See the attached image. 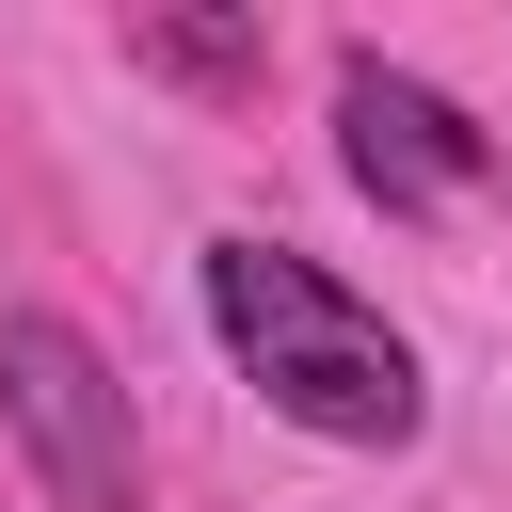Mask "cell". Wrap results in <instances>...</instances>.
I'll list each match as a JSON object with an SVG mask.
<instances>
[{"label": "cell", "mask_w": 512, "mask_h": 512, "mask_svg": "<svg viewBox=\"0 0 512 512\" xmlns=\"http://www.w3.org/2000/svg\"><path fill=\"white\" fill-rule=\"evenodd\" d=\"M208 320H224V352L256 368V400H272L288 432H320V448H416L432 384H416L400 320L352 304L320 256H288V240H208Z\"/></svg>", "instance_id": "obj_1"}, {"label": "cell", "mask_w": 512, "mask_h": 512, "mask_svg": "<svg viewBox=\"0 0 512 512\" xmlns=\"http://www.w3.org/2000/svg\"><path fill=\"white\" fill-rule=\"evenodd\" d=\"M0 416H16V448H32V480H48L64 512H144L128 384H112V352H96L80 320H48V304L0 320Z\"/></svg>", "instance_id": "obj_2"}, {"label": "cell", "mask_w": 512, "mask_h": 512, "mask_svg": "<svg viewBox=\"0 0 512 512\" xmlns=\"http://www.w3.org/2000/svg\"><path fill=\"white\" fill-rule=\"evenodd\" d=\"M336 128H352V176H368V208H464L480 176H496V128H464L432 80H400L384 48H352L336 64Z\"/></svg>", "instance_id": "obj_3"}, {"label": "cell", "mask_w": 512, "mask_h": 512, "mask_svg": "<svg viewBox=\"0 0 512 512\" xmlns=\"http://www.w3.org/2000/svg\"><path fill=\"white\" fill-rule=\"evenodd\" d=\"M128 64L176 80V96H256L272 80V32L256 16H128Z\"/></svg>", "instance_id": "obj_4"}]
</instances>
